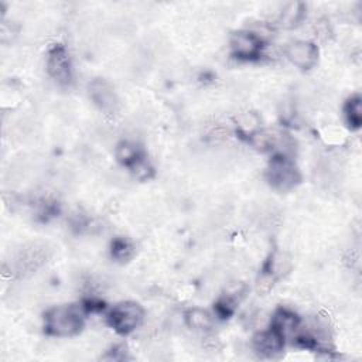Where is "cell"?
I'll list each match as a JSON object with an SVG mask.
<instances>
[{"instance_id": "obj_1", "label": "cell", "mask_w": 362, "mask_h": 362, "mask_svg": "<svg viewBox=\"0 0 362 362\" xmlns=\"http://www.w3.org/2000/svg\"><path fill=\"white\" fill-rule=\"evenodd\" d=\"M82 325V313L75 305H59L45 315V328L51 335L71 337L78 334Z\"/></svg>"}, {"instance_id": "obj_2", "label": "cell", "mask_w": 362, "mask_h": 362, "mask_svg": "<svg viewBox=\"0 0 362 362\" xmlns=\"http://www.w3.org/2000/svg\"><path fill=\"white\" fill-rule=\"evenodd\" d=\"M48 257L49 249L45 243L31 242L18 250L17 256L14 257L13 269L18 276L25 277L42 267L48 262Z\"/></svg>"}, {"instance_id": "obj_3", "label": "cell", "mask_w": 362, "mask_h": 362, "mask_svg": "<svg viewBox=\"0 0 362 362\" xmlns=\"http://www.w3.org/2000/svg\"><path fill=\"white\" fill-rule=\"evenodd\" d=\"M144 311L133 301L120 303L113 307L109 314V324L120 334H129L134 331L143 322Z\"/></svg>"}, {"instance_id": "obj_4", "label": "cell", "mask_w": 362, "mask_h": 362, "mask_svg": "<svg viewBox=\"0 0 362 362\" xmlns=\"http://www.w3.org/2000/svg\"><path fill=\"white\" fill-rule=\"evenodd\" d=\"M267 178L274 188L284 191L293 188L298 182L300 174L296 165L286 156H277L270 163Z\"/></svg>"}, {"instance_id": "obj_5", "label": "cell", "mask_w": 362, "mask_h": 362, "mask_svg": "<svg viewBox=\"0 0 362 362\" xmlns=\"http://www.w3.org/2000/svg\"><path fill=\"white\" fill-rule=\"evenodd\" d=\"M89 96L92 102L106 115H113L119 109V98L109 82L96 78L89 83Z\"/></svg>"}, {"instance_id": "obj_6", "label": "cell", "mask_w": 362, "mask_h": 362, "mask_svg": "<svg viewBox=\"0 0 362 362\" xmlns=\"http://www.w3.org/2000/svg\"><path fill=\"white\" fill-rule=\"evenodd\" d=\"M284 54L293 65H296L301 69L313 68L318 59L317 47L313 42L301 41V40L287 44Z\"/></svg>"}, {"instance_id": "obj_7", "label": "cell", "mask_w": 362, "mask_h": 362, "mask_svg": "<svg viewBox=\"0 0 362 362\" xmlns=\"http://www.w3.org/2000/svg\"><path fill=\"white\" fill-rule=\"evenodd\" d=\"M262 41L260 38L250 31H239L235 33L230 38V49L232 54L242 59L256 58L260 52Z\"/></svg>"}, {"instance_id": "obj_8", "label": "cell", "mask_w": 362, "mask_h": 362, "mask_svg": "<svg viewBox=\"0 0 362 362\" xmlns=\"http://www.w3.org/2000/svg\"><path fill=\"white\" fill-rule=\"evenodd\" d=\"M47 68L49 75L61 82L66 83L71 79V65H69V58L64 47L58 45L54 47L49 54H48V61H47Z\"/></svg>"}, {"instance_id": "obj_9", "label": "cell", "mask_w": 362, "mask_h": 362, "mask_svg": "<svg viewBox=\"0 0 362 362\" xmlns=\"http://www.w3.org/2000/svg\"><path fill=\"white\" fill-rule=\"evenodd\" d=\"M284 345V337L276 329H269L264 332H259L253 338L255 351L266 358H273L279 355Z\"/></svg>"}, {"instance_id": "obj_10", "label": "cell", "mask_w": 362, "mask_h": 362, "mask_svg": "<svg viewBox=\"0 0 362 362\" xmlns=\"http://www.w3.org/2000/svg\"><path fill=\"white\" fill-rule=\"evenodd\" d=\"M298 325V318L286 310H280L276 313L274 320H273V329L280 332L283 337L291 331H294Z\"/></svg>"}, {"instance_id": "obj_11", "label": "cell", "mask_w": 362, "mask_h": 362, "mask_svg": "<svg viewBox=\"0 0 362 362\" xmlns=\"http://www.w3.org/2000/svg\"><path fill=\"white\" fill-rule=\"evenodd\" d=\"M185 320L189 328L195 331H208L212 327L211 315L199 308H192L185 314Z\"/></svg>"}, {"instance_id": "obj_12", "label": "cell", "mask_w": 362, "mask_h": 362, "mask_svg": "<svg viewBox=\"0 0 362 362\" xmlns=\"http://www.w3.org/2000/svg\"><path fill=\"white\" fill-rule=\"evenodd\" d=\"M303 17V4L298 1L288 3L280 13L279 21L284 27H293L296 25Z\"/></svg>"}, {"instance_id": "obj_13", "label": "cell", "mask_w": 362, "mask_h": 362, "mask_svg": "<svg viewBox=\"0 0 362 362\" xmlns=\"http://www.w3.org/2000/svg\"><path fill=\"white\" fill-rule=\"evenodd\" d=\"M116 157L120 163L127 164V165H133L137 160H140L139 147L134 143L123 141L116 148Z\"/></svg>"}, {"instance_id": "obj_14", "label": "cell", "mask_w": 362, "mask_h": 362, "mask_svg": "<svg viewBox=\"0 0 362 362\" xmlns=\"http://www.w3.org/2000/svg\"><path fill=\"white\" fill-rule=\"evenodd\" d=\"M345 115L346 120L349 124L354 127H359L362 122V106H361V99L359 98H352L348 100L346 107H345Z\"/></svg>"}, {"instance_id": "obj_15", "label": "cell", "mask_w": 362, "mask_h": 362, "mask_svg": "<svg viewBox=\"0 0 362 362\" xmlns=\"http://www.w3.org/2000/svg\"><path fill=\"white\" fill-rule=\"evenodd\" d=\"M260 124V119L256 113L253 112H246V113H242L239 117H238V126L245 132V133H256L257 127Z\"/></svg>"}, {"instance_id": "obj_16", "label": "cell", "mask_w": 362, "mask_h": 362, "mask_svg": "<svg viewBox=\"0 0 362 362\" xmlns=\"http://www.w3.org/2000/svg\"><path fill=\"white\" fill-rule=\"evenodd\" d=\"M132 253H133V247H132V245H130L127 240H124V239L116 240V242L113 243V246H112V255H113L117 260H126V259H129V257L132 256Z\"/></svg>"}]
</instances>
